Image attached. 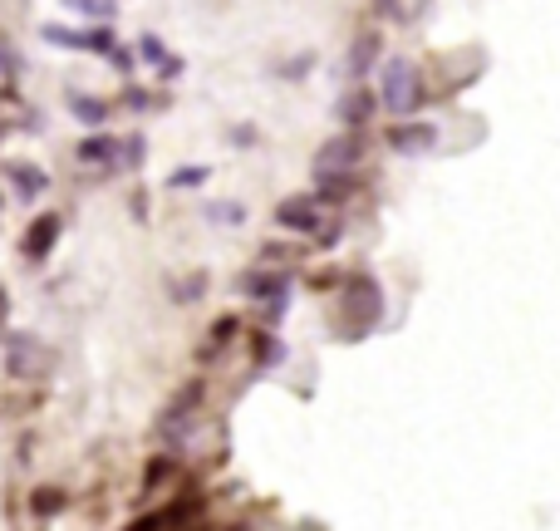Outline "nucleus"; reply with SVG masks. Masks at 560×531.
Returning a JSON list of instances; mask_svg holds the SVG:
<instances>
[{"mask_svg":"<svg viewBox=\"0 0 560 531\" xmlns=\"http://www.w3.org/2000/svg\"><path fill=\"white\" fill-rule=\"evenodd\" d=\"M384 104H389V114H398V123H413V114L423 109V79L408 59L384 64Z\"/></svg>","mask_w":560,"mask_h":531,"instance_id":"obj_1","label":"nucleus"},{"mask_svg":"<svg viewBox=\"0 0 560 531\" xmlns=\"http://www.w3.org/2000/svg\"><path fill=\"white\" fill-rule=\"evenodd\" d=\"M241 295L251 300H266V320H280L290 310V271H246L241 276Z\"/></svg>","mask_w":560,"mask_h":531,"instance_id":"obj_2","label":"nucleus"},{"mask_svg":"<svg viewBox=\"0 0 560 531\" xmlns=\"http://www.w3.org/2000/svg\"><path fill=\"white\" fill-rule=\"evenodd\" d=\"M359 153H364V138H354V133L330 138V143L320 148V158H315V173H320V182H344V173L359 163Z\"/></svg>","mask_w":560,"mask_h":531,"instance_id":"obj_3","label":"nucleus"},{"mask_svg":"<svg viewBox=\"0 0 560 531\" xmlns=\"http://www.w3.org/2000/svg\"><path fill=\"white\" fill-rule=\"evenodd\" d=\"M276 222L285 232H300V236H325V212L315 207V197H290L276 207Z\"/></svg>","mask_w":560,"mask_h":531,"instance_id":"obj_4","label":"nucleus"},{"mask_svg":"<svg viewBox=\"0 0 560 531\" xmlns=\"http://www.w3.org/2000/svg\"><path fill=\"white\" fill-rule=\"evenodd\" d=\"M45 359H50V354L40 350L35 335H10V340H5V369L20 374V379H35V374L45 369Z\"/></svg>","mask_w":560,"mask_h":531,"instance_id":"obj_5","label":"nucleus"},{"mask_svg":"<svg viewBox=\"0 0 560 531\" xmlns=\"http://www.w3.org/2000/svg\"><path fill=\"white\" fill-rule=\"evenodd\" d=\"M433 143H438V128L433 123H398L389 133L393 153H428Z\"/></svg>","mask_w":560,"mask_h":531,"instance_id":"obj_6","label":"nucleus"},{"mask_svg":"<svg viewBox=\"0 0 560 531\" xmlns=\"http://www.w3.org/2000/svg\"><path fill=\"white\" fill-rule=\"evenodd\" d=\"M192 409H197V389H187V394H182V399H177V404L163 413V438L182 443V438L192 433Z\"/></svg>","mask_w":560,"mask_h":531,"instance_id":"obj_7","label":"nucleus"},{"mask_svg":"<svg viewBox=\"0 0 560 531\" xmlns=\"http://www.w3.org/2000/svg\"><path fill=\"white\" fill-rule=\"evenodd\" d=\"M79 163L109 173V168H118V143H113V138H84V143H79Z\"/></svg>","mask_w":560,"mask_h":531,"instance_id":"obj_8","label":"nucleus"},{"mask_svg":"<svg viewBox=\"0 0 560 531\" xmlns=\"http://www.w3.org/2000/svg\"><path fill=\"white\" fill-rule=\"evenodd\" d=\"M374 59H379V35H364V40H354V50L344 59V74H349V79H364Z\"/></svg>","mask_w":560,"mask_h":531,"instance_id":"obj_9","label":"nucleus"},{"mask_svg":"<svg viewBox=\"0 0 560 531\" xmlns=\"http://www.w3.org/2000/svg\"><path fill=\"white\" fill-rule=\"evenodd\" d=\"M55 236H59V217H40V222L30 227V236H25V256L40 261V256L55 246Z\"/></svg>","mask_w":560,"mask_h":531,"instance_id":"obj_10","label":"nucleus"},{"mask_svg":"<svg viewBox=\"0 0 560 531\" xmlns=\"http://www.w3.org/2000/svg\"><path fill=\"white\" fill-rule=\"evenodd\" d=\"M369 114H374V94H369V89H349V94L339 99V118H344V123L359 128V123H369Z\"/></svg>","mask_w":560,"mask_h":531,"instance_id":"obj_11","label":"nucleus"},{"mask_svg":"<svg viewBox=\"0 0 560 531\" xmlns=\"http://www.w3.org/2000/svg\"><path fill=\"white\" fill-rule=\"evenodd\" d=\"M69 109H74L79 123H104V118H109V104H104V99H84V94H74Z\"/></svg>","mask_w":560,"mask_h":531,"instance_id":"obj_12","label":"nucleus"},{"mask_svg":"<svg viewBox=\"0 0 560 531\" xmlns=\"http://www.w3.org/2000/svg\"><path fill=\"white\" fill-rule=\"evenodd\" d=\"M15 182H20V197H40V187H45V177L35 173V168H10Z\"/></svg>","mask_w":560,"mask_h":531,"instance_id":"obj_13","label":"nucleus"},{"mask_svg":"<svg viewBox=\"0 0 560 531\" xmlns=\"http://www.w3.org/2000/svg\"><path fill=\"white\" fill-rule=\"evenodd\" d=\"M280 354H285V350H280L271 335H256V364H276Z\"/></svg>","mask_w":560,"mask_h":531,"instance_id":"obj_14","label":"nucleus"},{"mask_svg":"<svg viewBox=\"0 0 560 531\" xmlns=\"http://www.w3.org/2000/svg\"><path fill=\"white\" fill-rule=\"evenodd\" d=\"M202 182H207V168H182L172 177V187H202Z\"/></svg>","mask_w":560,"mask_h":531,"instance_id":"obj_15","label":"nucleus"},{"mask_svg":"<svg viewBox=\"0 0 560 531\" xmlns=\"http://www.w3.org/2000/svg\"><path fill=\"white\" fill-rule=\"evenodd\" d=\"M207 217H217V222H241V207H207Z\"/></svg>","mask_w":560,"mask_h":531,"instance_id":"obj_16","label":"nucleus"},{"mask_svg":"<svg viewBox=\"0 0 560 531\" xmlns=\"http://www.w3.org/2000/svg\"><path fill=\"white\" fill-rule=\"evenodd\" d=\"M0 315H5V291H0Z\"/></svg>","mask_w":560,"mask_h":531,"instance_id":"obj_17","label":"nucleus"}]
</instances>
